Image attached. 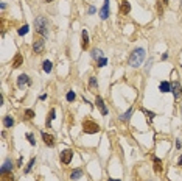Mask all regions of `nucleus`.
<instances>
[{"mask_svg":"<svg viewBox=\"0 0 182 181\" xmlns=\"http://www.w3.org/2000/svg\"><path fill=\"white\" fill-rule=\"evenodd\" d=\"M143 59H145V50H143L142 47L134 48L129 55V66L131 67H139Z\"/></svg>","mask_w":182,"mask_h":181,"instance_id":"obj_1","label":"nucleus"},{"mask_svg":"<svg viewBox=\"0 0 182 181\" xmlns=\"http://www.w3.org/2000/svg\"><path fill=\"white\" fill-rule=\"evenodd\" d=\"M34 27H36V33H39L45 37L48 35V19L44 17V16H39L36 20H34Z\"/></svg>","mask_w":182,"mask_h":181,"instance_id":"obj_2","label":"nucleus"},{"mask_svg":"<svg viewBox=\"0 0 182 181\" xmlns=\"http://www.w3.org/2000/svg\"><path fill=\"white\" fill-rule=\"evenodd\" d=\"M82 131L87 134H95L100 131V125L95 123L93 120H89V119H86V120H82Z\"/></svg>","mask_w":182,"mask_h":181,"instance_id":"obj_3","label":"nucleus"},{"mask_svg":"<svg viewBox=\"0 0 182 181\" xmlns=\"http://www.w3.org/2000/svg\"><path fill=\"white\" fill-rule=\"evenodd\" d=\"M72 158H73V150H70V149L64 150L62 153H61V162L62 164H70Z\"/></svg>","mask_w":182,"mask_h":181,"instance_id":"obj_4","label":"nucleus"},{"mask_svg":"<svg viewBox=\"0 0 182 181\" xmlns=\"http://www.w3.org/2000/svg\"><path fill=\"white\" fill-rule=\"evenodd\" d=\"M33 50H34L36 55H41L44 52V39H42V37L34 39V42H33Z\"/></svg>","mask_w":182,"mask_h":181,"instance_id":"obj_5","label":"nucleus"},{"mask_svg":"<svg viewBox=\"0 0 182 181\" xmlns=\"http://www.w3.org/2000/svg\"><path fill=\"white\" fill-rule=\"evenodd\" d=\"M170 91L173 92L174 98H179L181 94H182V86H181L179 81H173V83H171V89H170Z\"/></svg>","mask_w":182,"mask_h":181,"instance_id":"obj_6","label":"nucleus"},{"mask_svg":"<svg viewBox=\"0 0 182 181\" xmlns=\"http://www.w3.org/2000/svg\"><path fill=\"white\" fill-rule=\"evenodd\" d=\"M118 11H120V14L121 16H126L131 11V5L129 2H126V0H121L120 2V6H118Z\"/></svg>","mask_w":182,"mask_h":181,"instance_id":"obj_7","label":"nucleus"},{"mask_svg":"<svg viewBox=\"0 0 182 181\" xmlns=\"http://www.w3.org/2000/svg\"><path fill=\"white\" fill-rule=\"evenodd\" d=\"M81 48L82 50L89 48V33L86 30H82V33H81Z\"/></svg>","mask_w":182,"mask_h":181,"instance_id":"obj_8","label":"nucleus"},{"mask_svg":"<svg viewBox=\"0 0 182 181\" xmlns=\"http://www.w3.org/2000/svg\"><path fill=\"white\" fill-rule=\"evenodd\" d=\"M42 141L47 147H53L54 145V136L48 134V133H42Z\"/></svg>","mask_w":182,"mask_h":181,"instance_id":"obj_9","label":"nucleus"},{"mask_svg":"<svg viewBox=\"0 0 182 181\" xmlns=\"http://www.w3.org/2000/svg\"><path fill=\"white\" fill-rule=\"evenodd\" d=\"M31 83L30 81V78H28V75H25V74H22V75H19V78H17V86L20 87H24V86H28Z\"/></svg>","mask_w":182,"mask_h":181,"instance_id":"obj_10","label":"nucleus"},{"mask_svg":"<svg viewBox=\"0 0 182 181\" xmlns=\"http://www.w3.org/2000/svg\"><path fill=\"white\" fill-rule=\"evenodd\" d=\"M95 105L100 108V111H101L103 116H106V114H107V108L104 106V102H103V98H101L100 95H97V98H95Z\"/></svg>","mask_w":182,"mask_h":181,"instance_id":"obj_11","label":"nucleus"},{"mask_svg":"<svg viewBox=\"0 0 182 181\" xmlns=\"http://www.w3.org/2000/svg\"><path fill=\"white\" fill-rule=\"evenodd\" d=\"M22 64H24V58H22L20 53H17V55L14 56V59H13V63H11V66H13L14 69H17V67H20Z\"/></svg>","mask_w":182,"mask_h":181,"instance_id":"obj_12","label":"nucleus"},{"mask_svg":"<svg viewBox=\"0 0 182 181\" xmlns=\"http://www.w3.org/2000/svg\"><path fill=\"white\" fill-rule=\"evenodd\" d=\"M100 16H101V19H107V16H109V0H104V5L100 11Z\"/></svg>","mask_w":182,"mask_h":181,"instance_id":"obj_13","label":"nucleus"},{"mask_svg":"<svg viewBox=\"0 0 182 181\" xmlns=\"http://www.w3.org/2000/svg\"><path fill=\"white\" fill-rule=\"evenodd\" d=\"M163 170V166H162V161L159 159V158H154V172H156L157 175L162 173Z\"/></svg>","mask_w":182,"mask_h":181,"instance_id":"obj_14","label":"nucleus"},{"mask_svg":"<svg viewBox=\"0 0 182 181\" xmlns=\"http://www.w3.org/2000/svg\"><path fill=\"white\" fill-rule=\"evenodd\" d=\"M11 169H13V162H11V159H6L3 162V166H2V173L11 172Z\"/></svg>","mask_w":182,"mask_h":181,"instance_id":"obj_15","label":"nucleus"},{"mask_svg":"<svg viewBox=\"0 0 182 181\" xmlns=\"http://www.w3.org/2000/svg\"><path fill=\"white\" fill-rule=\"evenodd\" d=\"M159 89H161V92H168L171 89V84H170L168 81H162V83L159 84Z\"/></svg>","mask_w":182,"mask_h":181,"instance_id":"obj_16","label":"nucleus"},{"mask_svg":"<svg viewBox=\"0 0 182 181\" xmlns=\"http://www.w3.org/2000/svg\"><path fill=\"white\" fill-rule=\"evenodd\" d=\"M54 114H56V111H54V109H50V114H48V117H47V122H45V125H47V128H50L52 127V120L56 117L54 116Z\"/></svg>","mask_w":182,"mask_h":181,"instance_id":"obj_17","label":"nucleus"},{"mask_svg":"<svg viewBox=\"0 0 182 181\" xmlns=\"http://www.w3.org/2000/svg\"><path fill=\"white\" fill-rule=\"evenodd\" d=\"M42 69H44V72L50 74V72H52V69H53V64H52L50 61H44V64H42Z\"/></svg>","mask_w":182,"mask_h":181,"instance_id":"obj_18","label":"nucleus"},{"mask_svg":"<svg viewBox=\"0 0 182 181\" xmlns=\"http://www.w3.org/2000/svg\"><path fill=\"white\" fill-rule=\"evenodd\" d=\"M81 175H82V170H81V169H75V170L72 172L70 178H72V180H78V178H81Z\"/></svg>","mask_w":182,"mask_h":181,"instance_id":"obj_19","label":"nucleus"},{"mask_svg":"<svg viewBox=\"0 0 182 181\" xmlns=\"http://www.w3.org/2000/svg\"><path fill=\"white\" fill-rule=\"evenodd\" d=\"M3 123H5V127H6V128H11V127L14 125V119L9 117V116H6V117H5V120H3Z\"/></svg>","mask_w":182,"mask_h":181,"instance_id":"obj_20","label":"nucleus"},{"mask_svg":"<svg viewBox=\"0 0 182 181\" xmlns=\"http://www.w3.org/2000/svg\"><path fill=\"white\" fill-rule=\"evenodd\" d=\"M2 181H14L13 173L8 172V173H2Z\"/></svg>","mask_w":182,"mask_h":181,"instance_id":"obj_21","label":"nucleus"},{"mask_svg":"<svg viewBox=\"0 0 182 181\" xmlns=\"http://www.w3.org/2000/svg\"><path fill=\"white\" fill-rule=\"evenodd\" d=\"M92 56H93V58H95V59H100V58H104V56H103V52H101V50H98V48H95V50H93V52H92Z\"/></svg>","mask_w":182,"mask_h":181,"instance_id":"obj_22","label":"nucleus"},{"mask_svg":"<svg viewBox=\"0 0 182 181\" xmlns=\"http://www.w3.org/2000/svg\"><path fill=\"white\" fill-rule=\"evenodd\" d=\"M131 114H132V109H129V111H126L123 116L120 117V120H123V122H126V120H129V117H131Z\"/></svg>","mask_w":182,"mask_h":181,"instance_id":"obj_23","label":"nucleus"},{"mask_svg":"<svg viewBox=\"0 0 182 181\" xmlns=\"http://www.w3.org/2000/svg\"><path fill=\"white\" fill-rule=\"evenodd\" d=\"M106 63H107V59H106V58H100V59H97V66H98V67H103V66H106Z\"/></svg>","mask_w":182,"mask_h":181,"instance_id":"obj_24","label":"nucleus"},{"mask_svg":"<svg viewBox=\"0 0 182 181\" xmlns=\"http://www.w3.org/2000/svg\"><path fill=\"white\" fill-rule=\"evenodd\" d=\"M75 98H76L75 92H73V91H69V92H67V100H69V102H73Z\"/></svg>","mask_w":182,"mask_h":181,"instance_id":"obj_25","label":"nucleus"},{"mask_svg":"<svg viewBox=\"0 0 182 181\" xmlns=\"http://www.w3.org/2000/svg\"><path fill=\"white\" fill-rule=\"evenodd\" d=\"M27 33H28V25H24L22 28H19V35H20V36L27 35Z\"/></svg>","mask_w":182,"mask_h":181,"instance_id":"obj_26","label":"nucleus"},{"mask_svg":"<svg viewBox=\"0 0 182 181\" xmlns=\"http://www.w3.org/2000/svg\"><path fill=\"white\" fill-rule=\"evenodd\" d=\"M89 86H90V89H97V86H98V84H97L95 76H90V84H89Z\"/></svg>","mask_w":182,"mask_h":181,"instance_id":"obj_27","label":"nucleus"},{"mask_svg":"<svg viewBox=\"0 0 182 181\" xmlns=\"http://www.w3.org/2000/svg\"><path fill=\"white\" fill-rule=\"evenodd\" d=\"M33 117H34L33 109H27V111H25V119H33Z\"/></svg>","mask_w":182,"mask_h":181,"instance_id":"obj_28","label":"nucleus"},{"mask_svg":"<svg viewBox=\"0 0 182 181\" xmlns=\"http://www.w3.org/2000/svg\"><path fill=\"white\" fill-rule=\"evenodd\" d=\"M34 162H36V159H34V158H33V159L28 162V166H27V169H25V173H28V172L31 170V167L34 166Z\"/></svg>","mask_w":182,"mask_h":181,"instance_id":"obj_29","label":"nucleus"},{"mask_svg":"<svg viewBox=\"0 0 182 181\" xmlns=\"http://www.w3.org/2000/svg\"><path fill=\"white\" fill-rule=\"evenodd\" d=\"M142 111H143V114H145V116H146L148 119H150V120H151L154 116H156V114H154V112H151V111H146V109H142Z\"/></svg>","mask_w":182,"mask_h":181,"instance_id":"obj_30","label":"nucleus"},{"mask_svg":"<svg viewBox=\"0 0 182 181\" xmlns=\"http://www.w3.org/2000/svg\"><path fill=\"white\" fill-rule=\"evenodd\" d=\"M27 138H28V141H30V144H31V145H34V144H36V142H34V138H33V134H31V133L27 134Z\"/></svg>","mask_w":182,"mask_h":181,"instance_id":"obj_31","label":"nucleus"},{"mask_svg":"<svg viewBox=\"0 0 182 181\" xmlns=\"http://www.w3.org/2000/svg\"><path fill=\"white\" fill-rule=\"evenodd\" d=\"M157 13H159V16H162V14H163V9H162V6H161V2L157 3Z\"/></svg>","mask_w":182,"mask_h":181,"instance_id":"obj_32","label":"nucleus"},{"mask_svg":"<svg viewBox=\"0 0 182 181\" xmlns=\"http://www.w3.org/2000/svg\"><path fill=\"white\" fill-rule=\"evenodd\" d=\"M159 2H162V5H168V0H159Z\"/></svg>","mask_w":182,"mask_h":181,"instance_id":"obj_33","label":"nucleus"},{"mask_svg":"<svg viewBox=\"0 0 182 181\" xmlns=\"http://www.w3.org/2000/svg\"><path fill=\"white\" fill-rule=\"evenodd\" d=\"M178 164H179V166L182 167V155H181V158H179V162H178Z\"/></svg>","mask_w":182,"mask_h":181,"instance_id":"obj_34","label":"nucleus"},{"mask_svg":"<svg viewBox=\"0 0 182 181\" xmlns=\"http://www.w3.org/2000/svg\"><path fill=\"white\" fill-rule=\"evenodd\" d=\"M107 181H120V180H111V178H109Z\"/></svg>","mask_w":182,"mask_h":181,"instance_id":"obj_35","label":"nucleus"},{"mask_svg":"<svg viewBox=\"0 0 182 181\" xmlns=\"http://www.w3.org/2000/svg\"><path fill=\"white\" fill-rule=\"evenodd\" d=\"M45 2H47V3H48V2H53V0H45Z\"/></svg>","mask_w":182,"mask_h":181,"instance_id":"obj_36","label":"nucleus"}]
</instances>
